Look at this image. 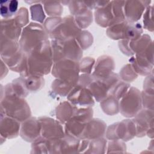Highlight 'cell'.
I'll list each match as a JSON object with an SVG mask.
<instances>
[{
  "label": "cell",
  "instance_id": "33",
  "mask_svg": "<svg viewBox=\"0 0 154 154\" xmlns=\"http://www.w3.org/2000/svg\"><path fill=\"white\" fill-rule=\"evenodd\" d=\"M93 110L91 107H76L72 118L85 124L93 119Z\"/></svg>",
  "mask_w": 154,
  "mask_h": 154
},
{
  "label": "cell",
  "instance_id": "8",
  "mask_svg": "<svg viewBox=\"0 0 154 154\" xmlns=\"http://www.w3.org/2000/svg\"><path fill=\"white\" fill-rule=\"evenodd\" d=\"M129 62L138 75L148 76L152 73L153 69L152 42L144 51L132 57Z\"/></svg>",
  "mask_w": 154,
  "mask_h": 154
},
{
  "label": "cell",
  "instance_id": "38",
  "mask_svg": "<svg viewBox=\"0 0 154 154\" xmlns=\"http://www.w3.org/2000/svg\"><path fill=\"white\" fill-rule=\"evenodd\" d=\"M130 84L122 81L117 83L109 91V95H112L117 99H120L128 91L130 87Z\"/></svg>",
  "mask_w": 154,
  "mask_h": 154
},
{
  "label": "cell",
  "instance_id": "10",
  "mask_svg": "<svg viewBox=\"0 0 154 154\" xmlns=\"http://www.w3.org/2000/svg\"><path fill=\"white\" fill-rule=\"evenodd\" d=\"M41 126V136L47 139L61 138L64 135L62 123L58 120L42 116L38 118Z\"/></svg>",
  "mask_w": 154,
  "mask_h": 154
},
{
  "label": "cell",
  "instance_id": "17",
  "mask_svg": "<svg viewBox=\"0 0 154 154\" xmlns=\"http://www.w3.org/2000/svg\"><path fill=\"white\" fill-rule=\"evenodd\" d=\"M106 129V123L101 119H92L85 124L81 140H93L102 137Z\"/></svg>",
  "mask_w": 154,
  "mask_h": 154
},
{
  "label": "cell",
  "instance_id": "43",
  "mask_svg": "<svg viewBox=\"0 0 154 154\" xmlns=\"http://www.w3.org/2000/svg\"><path fill=\"white\" fill-rule=\"evenodd\" d=\"M61 20V17H49L45 20L43 27L49 35L57 28Z\"/></svg>",
  "mask_w": 154,
  "mask_h": 154
},
{
  "label": "cell",
  "instance_id": "46",
  "mask_svg": "<svg viewBox=\"0 0 154 154\" xmlns=\"http://www.w3.org/2000/svg\"><path fill=\"white\" fill-rule=\"evenodd\" d=\"M94 80L91 74L87 73H82V75L79 76V78L76 85L88 87V86L90 84V83Z\"/></svg>",
  "mask_w": 154,
  "mask_h": 154
},
{
  "label": "cell",
  "instance_id": "41",
  "mask_svg": "<svg viewBox=\"0 0 154 154\" xmlns=\"http://www.w3.org/2000/svg\"><path fill=\"white\" fill-rule=\"evenodd\" d=\"M13 18L21 28L26 26L29 23V13L28 9L25 7L20 8Z\"/></svg>",
  "mask_w": 154,
  "mask_h": 154
},
{
  "label": "cell",
  "instance_id": "4",
  "mask_svg": "<svg viewBox=\"0 0 154 154\" xmlns=\"http://www.w3.org/2000/svg\"><path fill=\"white\" fill-rule=\"evenodd\" d=\"M49 37L42 24L30 22L23 28L19 43L21 49L28 54L37 45L48 40Z\"/></svg>",
  "mask_w": 154,
  "mask_h": 154
},
{
  "label": "cell",
  "instance_id": "31",
  "mask_svg": "<svg viewBox=\"0 0 154 154\" xmlns=\"http://www.w3.org/2000/svg\"><path fill=\"white\" fill-rule=\"evenodd\" d=\"M45 13L50 17H60L63 12V7L60 1H42Z\"/></svg>",
  "mask_w": 154,
  "mask_h": 154
},
{
  "label": "cell",
  "instance_id": "48",
  "mask_svg": "<svg viewBox=\"0 0 154 154\" xmlns=\"http://www.w3.org/2000/svg\"><path fill=\"white\" fill-rule=\"evenodd\" d=\"M129 40H121L119 42V46L120 50L126 55L128 56H132L134 54L131 52L129 46Z\"/></svg>",
  "mask_w": 154,
  "mask_h": 154
},
{
  "label": "cell",
  "instance_id": "19",
  "mask_svg": "<svg viewBox=\"0 0 154 154\" xmlns=\"http://www.w3.org/2000/svg\"><path fill=\"white\" fill-rule=\"evenodd\" d=\"M111 1H109V2L103 7L95 9V21L97 25L102 27H109L115 23V20L112 11Z\"/></svg>",
  "mask_w": 154,
  "mask_h": 154
},
{
  "label": "cell",
  "instance_id": "24",
  "mask_svg": "<svg viewBox=\"0 0 154 154\" xmlns=\"http://www.w3.org/2000/svg\"><path fill=\"white\" fill-rule=\"evenodd\" d=\"M152 42L150 37L147 34H143L136 40L129 42V48L134 55L144 51Z\"/></svg>",
  "mask_w": 154,
  "mask_h": 154
},
{
  "label": "cell",
  "instance_id": "11",
  "mask_svg": "<svg viewBox=\"0 0 154 154\" xmlns=\"http://www.w3.org/2000/svg\"><path fill=\"white\" fill-rule=\"evenodd\" d=\"M67 100L75 106L91 107L94 104V99L87 87L75 85L67 96Z\"/></svg>",
  "mask_w": 154,
  "mask_h": 154
},
{
  "label": "cell",
  "instance_id": "16",
  "mask_svg": "<svg viewBox=\"0 0 154 154\" xmlns=\"http://www.w3.org/2000/svg\"><path fill=\"white\" fill-rule=\"evenodd\" d=\"M20 122L1 112L0 133L5 138H15L20 134Z\"/></svg>",
  "mask_w": 154,
  "mask_h": 154
},
{
  "label": "cell",
  "instance_id": "7",
  "mask_svg": "<svg viewBox=\"0 0 154 154\" xmlns=\"http://www.w3.org/2000/svg\"><path fill=\"white\" fill-rule=\"evenodd\" d=\"M106 137L109 140H132L137 134L136 126L133 120L126 119L112 124L106 129Z\"/></svg>",
  "mask_w": 154,
  "mask_h": 154
},
{
  "label": "cell",
  "instance_id": "20",
  "mask_svg": "<svg viewBox=\"0 0 154 154\" xmlns=\"http://www.w3.org/2000/svg\"><path fill=\"white\" fill-rule=\"evenodd\" d=\"M72 103L68 101H63L59 103L55 108V116L57 119L62 124H65L74 115L76 109Z\"/></svg>",
  "mask_w": 154,
  "mask_h": 154
},
{
  "label": "cell",
  "instance_id": "18",
  "mask_svg": "<svg viewBox=\"0 0 154 154\" xmlns=\"http://www.w3.org/2000/svg\"><path fill=\"white\" fill-rule=\"evenodd\" d=\"M22 31V28L16 22L14 18L3 19L1 21V38L19 42Z\"/></svg>",
  "mask_w": 154,
  "mask_h": 154
},
{
  "label": "cell",
  "instance_id": "2",
  "mask_svg": "<svg viewBox=\"0 0 154 154\" xmlns=\"http://www.w3.org/2000/svg\"><path fill=\"white\" fill-rule=\"evenodd\" d=\"M1 112L22 122L31 116L29 106L24 98L14 94L10 86L4 87V96L1 99Z\"/></svg>",
  "mask_w": 154,
  "mask_h": 154
},
{
  "label": "cell",
  "instance_id": "49",
  "mask_svg": "<svg viewBox=\"0 0 154 154\" xmlns=\"http://www.w3.org/2000/svg\"><path fill=\"white\" fill-rule=\"evenodd\" d=\"M1 79H2L8 73V66L7 64L4 62V61L1 59Z\"/></svg>",
  "mask_w": 154,
  "mask_h": 154
},
{
  "label": "cell",
  "instance_id": "37",
  "mask_svg": "<svg viewBox=\"0 0 154 154\" xmlns=\"http://www.w3.org/2000/svg\"><path fill=\"white\" fill-rule=\"evenodd\" d=\"M119 75L120 79L126 82H131L135 80L138 76V74L131 64H128L123 66L120 70Z\"/></svg>",
  "mask_w": 154,
  "mask_h": 154
},
{
  "label": "cell",
  "instance_id": "40",
  "mask_svg": "<svg viewBox=\"0 0 154 154\" xmlns=\"http://www.w3.org/2000/svg\"><path fill=\"white\" fill-rule=\"evenodd\" d=\"M153 5H149L146 7L143 13V25L145 29L151 32L153 31Z\"/></svg>",
  "mask_w": 154,
  "mask_h": 154
},
{
  "label": "cell",
  "instance_id": "39",
  "mask_svg": "<svg viewBox=\"0 0 154 154\" xmlns=\"http://www.w3.org/2000/svg\"><path fill=\"white\" fill-rule=\"evenodd\" d=\"M31 153H48V139L40 136L35 141H34L31 145Z\"/></svg>",
  "mask_w": 154,
  "mask_h": 154
},
{
  "label": "cell",
  "instance_id": "5",
  "mask_svg": "<svg viewBox=\"0 0 154 154\" xmlns=\"http://www.w3.org/2000/svg\"><path fill=\"white\" fill-rule=\"evenodd\" d=\"M52 75L57 79L69 82L74 85L77 84L79 76V62L72 60H62L54 63Z\"/></svg>",
  "mask_w": 154,
  "mask_h": 154
},
{
  "label": "cell",
  "instance_id": "12",
  "mask_svg": "<svg viewBox=\"0 0 154 154\" xmlns=\"http://www.w3.org/2000/svg\"><path fill=\"white\" fill-rule=\"evenodd\" d=\"M151 2V1H125V19L129 22H137L141 17L146 7Z\"/></svg>",
  "mask_w": 154,
  "mask_h": 154
},
{
  "label": "cell",
  "instance_id": "42",
  "mask_svg": "<svg viewBox=\"0 0 154 154\" xmlns=\"http://www.w3.org/2000/svg\"><path fill=\"white\" fill-rule=\"evenodd\" d=\"M80 72L82 73L91 74L95 64V60L90 57H84L79 63Z\"/></svg>",
  "mask_w": 154,
  "mask_h": 154
},
{
  "label": "cell",
  "instance_id": "36",
  "mask_svg": "<svg viewBox=\"0 0 154 154\" xmlns=\"http://www.w3.org/2000/svg\"><path fill=\"white\" fill-rule=\"evenodd\" d=\"M75 39L82 50L88 49L93 42L92 34L86 30H81Z\"/></svg>",
  "mask_w": 154,
  "mask_h": 154
},
{
  "label": "cell",
  "instance_id": "35",
  "mask_svg": "<svg viewBox=\"0 0 154 154\" xmlns=\"http://www.w3.org/2000/svg\"><path fill=\"white\" fill-rule=\"evenodd\" d=\"M111 4L115 23L125 20L124 14L125 1H112Z\"/></svg>",
  "mask_w": 154,
  "mask_h": 154
},
{
  "label": "cell",
  "instance_id": "26",
  "mask_svg": "<svg viewBox=\"0 0 154 154\" xmlns=\"http://www.w3.org/2000/svg\"><path fill=\"white\" fill-rule=\"evenodd\" d=\"M143 33V28L138 22L131 23L127 21L125 25L123 39L128 40H134L139 38Z\"/></svg>",
  "mask_w": 154,
  "mask_h": 154
},
{
  "label": "cell",
  "instance_id": "13",
  "mask_svg": "<svg viewBox=\"0 0 154 154\" xmlns=\"http://www.w3.org/2000/svg\"><path fill=\"white\" fill-rule=\"evenodd\" d=\"M115 63L113 58L108 55L99 57L95 63L91 75L94 79L103 80L113 73Z\"/></svg>",
  "mask_w": 154,
  "mask_h": 154
},
{
  "label": "cell",
  "instance_id": "3",
  "mask_svg": "<svg viewBox=\"0 0 154 154\" xmlns=\"http://www.w3.org/2000/svg\"><path fill=\"white\" fill-rule=\"evenodd\" d=\"M54 63L62 60L78 61L82 57V49L75 38L51 41Z\"/></svg>",
  "mask_w": 154,
  "mask_h": 154
},
{
  "label": "cell",
  "instance_id": "9",
  "mask_svg": "<svg viewBox=\"0 0 154 154\" xmlns=\"http://www.w3.org/2000/svg\"><path fill=\"white\" fill-rule=\"evenodd\" d=\"M81 30L76 23L74 17L71 15H69L62 18L60 23L49 34V37L52 40L75 38Z\"/></svg>",
  "mask_w": 154,
  "mask_h": 154
},
{
  "label": "cell",
  "instance_id": "15",
  "mask_svg": "<svg viewBox=\"0 0 154 154\" xmlns=\"http://www.w3.org/2000/svg\"><path fill=\"white\" fill-rule=\"evenodd\" d=\"M132 120L136 126V136L144 137L146 135L147 130L153 127V110L145 108L141 109Z\"/></svg>",
  "mask_w": 154,
  "mask_h": 154
},
{
  "label": "cell",
  "instance_id": "25",
  "mask_svg": "<svg viewBox=\"0 0 154 154\" xmlns=\"http://www.w3.org/2000/svg\"><path fill=\"white\" fill-rule=\"evenodd\" d=\"M73 17L81 29L87 28L93 22L92 11L87 6L81 10Z\"/></svg>",
  "mask_w": 154,
  "mask_h": 154
},
{
  "label": "cell",
  "instance_id": "44",
  "mask_svg": "<svg viewBox=\"0 0 154 154\" xmlns=\"http://www.w3.org/2000/svg\"><path fill=\"white\" fill-rule=\"evenodd\" d=\"M107 153L109 152H125L126 146L125 144L120 140H112L108 145Z\"/></svg>",
  "mask_w": 154,
  "mask_h": 154
},
{
  "label": "cell",
  "instance_id": "6",
  "mask_svg": "<svg viewBox=\"0 0 154 154\" xmlns=\"http://www.w3.org/2000/svg\"><path fill=\"white\" fill-rule=\"evenodd\" d=\"M142 108L140 91L134 87H130L119 102V111L126 117H134Z\"/></svg>",
  "mask_w": 154,
  "mask_h": 154
},
{
  "label": "cell",
  "instance_id": "22",
  "mask_svg": "<svg viewBox=\"0 0 154 154\" xmlns=\"http://www.w3.org/2000/svg\"><path fill=\"white\" fill-rule=\"evenodd\" d=\"M23 83L26 90L29 93H35L41 90L45 85L43 76L28 75L26 76H21Z\"/></svg>",
  "mask_w": 154,
  "mask_h": 154
},
{
  "label": "cell",
  "instance_id": "29",
  "mask_svg": "<svg viewBox=\"0 0 154 154\" xmlns=\"http://www.w3.org/2000/svg\"><path fill=\"white\" fill-rule=\"evenodd\" d=\"M18 1L16 0L11 1H1L0 10L1 15L4 19L11 18L16 14L18 11Z\"/></svg>",
  "mask_w": 154,
  "mask_h": 154
},
{
  "label": "cell",
  "instance_id": "32",
  "mask_svg": "<svg viewBox=\"0 0 154 154\" xmlns=\"http://www.w3.org/2000/svg\"><path fill=\"white\" fill-rule=\"evenodd\" d=\"M87 149V150H86L84 153H105V149H106V140L102 137L90 140L89 141L88 146Z\"/></svg>",
  "mask_w": 154,
  "mask_h": 154
},
{
  "label": "cell",
  "instance_id": "23",
  "mask_svg": "<svg viewBox=\"0 0 154 154\" xmlns=\"http://www.w3.org/2000/svg\"><path fill=\"white\" fill-rule=\"evenodd\" d=\"M85 124L71 118L64 124V134L81 140Z\"/></svg>",
  "mask_w": 154,
  "mask_h": 154
},
{
  "label": "cell",
  "instance_id": "14",
  "mask_svg": "<svg viewBox=\"0 0 154 154\" xmlns=\"http://www.w3.org/2000/svg\"><path fill=\"white\" fill-rule=\"evenodd\" d=\"M19 135L25 141L32 143L40 137L41 126L38 118L30 117L22 122Z\"/></svg>",
  "mask_w": 154,
  "mask_h": 154
},
{
  "label": "cell",
  "instance_id": "21",
  "mask_svg": "<svg viewBox=\"0 0 154 154\" xmlns=\"http://www.w3.org/2000/svg\"><path fill=\"white\" fill-rule=\"evenodd\" d=\"M97 102H101L108 95L109 87L103 80L94 79L87 87Z\"/></svg>",
  "mask_w": 154,
  "mask_h": 154
},
{
  "label": "cell",
  "instance_id": "27",
  "mask_svg": "<svg viewBox=\"0 0 154 154\" xmlns=\"http://www.w3.org/2000/svg\"><path fill=\"white\" fill-rule=\"evenodd\" d=\"M102 111L107 115L114 116L119 112V101L112 95H108L100 102Z\"/></svg>",
  "mask_w": 154,
  "mask_h": 154
},
{
  "label": "cell",
  "instance_id": "30",
  "mask_svg": "<svg viewBox=\"0 0 154 154\" xmlns=\"http://www.w3.org/2000/svg\"><path fill=\"white\" fill-rule=\"evenodd\" d=\"M126 23L127 20H125L109 26L106 29L107 35L113 40H123Z\"/></svg>",
  "mask_w": 154,
  "mask_h": 154
},
{
  "label": "cell",
  "instance_id": "47",
  "mask_svg": "<svg viewBox=\"0 0 154 154\" xmlns=\"http://www.w3.org/2000/svg\"><path fill=\"white\" fill-rule=\"evenodd\" d=\"M153 73L148 75L144 81L143 91L153 94Z\"/></svg>",
  "mask_w": 154,
  "mask_h": 154
},
{
  "label": "cell",
  "instance_id": "28",
  "mask_svg": "<svg viewBox=\"0 0 154 154\" xmlns=\"http://www.w3.org/2000/svg\"><path fill=\"white\" fill-rule=\"evenodd\" d=\"M75 85L60 79H55L51 85L52 92L61 97L67 96Z\"/></svg>",
  "mask_w": 154,
  "mask_h": 154
},
{
  "label": "cell",
  "instance_id": "34",
  "mask_svg": "<svg viewBox=\"0 0 154 154\" xmlns=\"http://www.w3.org/2000/svg\"><path fill=\"white\" fill-rule=\"evenodd\" d=\"M29 10L32 20L40 24L44 23L46 16L43 10L42 1L35 4H32V5L30 6Z\"/></svg>",
  "mask_w": 154,
  "mask_h": 154
},
{
  "label": "cell",
  "instance_id": "45",
  "mask_svg": "<svg viewBox=\"0 0 154 154\" xmlns=\"http://www.w3.org/2000/svg\"><path fill=\"white\" fill-rule=\"evenodd\" d=\"M142 106L144 108L153 110V94L144 91L141 92Z\"/></svg>",
  "mask_w": 154,
  "mask_h": 154
},
{
  "label": "cell",
  "instance_id": "1",
  "mask_svg": "<svg viewBox=\"0 0 154 154\" xmlns=\"http://www.w3.org/2000/svg\"><path fill=\"white\" fill-rule=\"evenodd\" d=\"M27 63L28 75L43 76L50 73L54 64L51 42L43 41L32 49L27 54Z\"/></svg>",
  "mask_w": 154,
  "mask_h": 154
}]
</instances>
